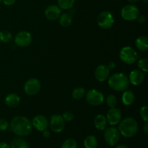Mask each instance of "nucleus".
Wrapping results in <instances>:
<instances>
[{
    "label": "nucleus",
    "instance_id": "obj_20",
    "mask_svg": "<svg viewBox=\"0 0 148 148\" xmlns=\"http://www.w3.org/2000/svg\"><path fill=\"white\" fill-rule=\"evenodd\" d=\"M135 45L139 50L146 51L148 49V39L146 36H142L137 38L135 40Z\"/></svg>",
    "mask_w": 148,
    "mask_h": 148
},
{
    "label": "nucleus",
    "instance_id": "obj_2",
    "mask_svg": "<svg viewBox=\"0 0 148 148\" xmlns=\"http://www.w3.org/2000/svg\"><path fill=\"white\" fill-rule=\"evenodd\" d=\"M119 132L126 138L132 137L138 131V124L132 117H127L120 122Z\"/></svg>",
    "mask_w": 148,
    "mask_h": 148
},
{
    "label": "nucleus",
    "instance_id": "obj_31",
    "mask_svg": "<svg viewBox=\"0 0 148 148\" xmlns=\"http://www.w3.org/2000/svg\"><path fill=\"white\" fill-rule=\"evenodd\" d=\"M62 117H63L64 120L66 121H71L73 120L74 119V114L70 111H66L62 114Z\"/></svg>",
    "mask_w": 148,
    "mask_h": 148
},
{
    "label": "nucleus",
    "instance_id": "obj_8",
    "mask_svg": "<svg viewBox=\"0 0 148 148\" xmlns=\"http://www.w3.org/2000/svg\"><path fill=\"white\" fill-rule=\"evenodd\" d=\"M86 101L90 105L98 106L103 102L104 95L98 90H90L86 94Z\"/></svg>",
    "mask_w": 148,
    "mask_h": 148
},
{
    "label": "nucleus",
    "instance_id": "obj_15",
    "mask_svg": "<svg viewBox=\"0 0 148 148\" xmlns=\"http://www.w3.org/2000/svg\"><path fill=\"white\" fill-rule=\"evenodd\" d=\"M62 14L61 8L57 5L52 4L49 6L45 10V15L49 20H56Z\"/></svg>",
    "mask_w": 148,
    "mask_h": 148
},
{
    "label": "nucleus",
    "instance_id": "obj_3",
    "mask_svg": "<svg viewBox=\"0 0 148 148\" xmlns=\"http://www.w3.org/2000/svg\"><path fill=\"white\" fill-rule=\"evenodd\" d=\"M130 85L129 78L123 73H115L108 79V85L116 91H124Z\"/></svg>",
    "mask_w": 148,
    "mask_h": 148
},
{
    "label": "nucleus",
    "instance_id": "obj_7",
    "mask_svg": "<svg viewBox=\"0 0 148 148\" xmlns=\"http://www.w3.org/2000/svg\"><path fill=\"white\" fill-rule=\"evenodd\" d=\"M104 139L108 145L114 146L119 143L120 139V133L115 127H108L105 129Z\"/></svg>",
    "mask_w": 148,
    "mask_h": 148
},
{
    "label": "nucleus",
    "instance_id": "obj_17",
    "mask_svg": "<svg viewBox=\"0 0 148 148\" xmlns=\"http://www.w3.org/2000/svg\"><path fill=\"white\" fill-rule=\"evenodd\" d=\"M6 105L10 108H14L17 106L20 102V98L18 95L15 93H10L7 95L4 100Z\"/></svg>",
    "mask_w": 148,
    "mask_h": 148
},
{
    "label": "nucleus",
    "instance_id": "obj_5",
    "mask_svg": "<svg viewBox=\"0 0 148 148\" xmlns=\"http://www.w3.org/2000/svg\"><path fill=\"white\" fill-rule=\"evenodd\" d=\"M97 22L98 25L102 28L109 29L114 24V16L110 12L103 11L98 14Z\"/></svg>",
    "mask_w": 148,
    "mask_h": 148
},
{
    "label": "nucleus",
    "instance_id": "obj_41",
    "mask_svg": "<svg viewBox=\"0 0 148 148\" xmlns=\"http://www.w3.org/2000/svg\"><path fill=\"white\" fill-rule=\"evenodd\" d=\"M144 2L147 4V0H144Z\"/></svg>",
    "mask_w": 148,
    "mask_h": 148
},
{
    "label": "nucleus",
    "instance_id": "obj_6",
    "mask_svg": "<svg viewBox=\"0 0 148 148\" xmlns=\"http://www.w3.org/2000/svg\"><path fill=\"white\" fill-rule=\"evenodd\" d=\"M139 14H140L139 9L132 4L126 5L121 9V17L127 21H132V20H137Z\"/></svg>",
    "mask_w": 148,
    "mask_h": 148
},
{
    "label": "nucleus",
    "instance_id": "obj_36",
    "mask_svg": "<svg viewBox=\"0 0 148 148\" xmlns=\"http://www.w3.org/2000/svg\"><path fill=\"white\" fill-rule=\"evenodd\" d=\"M0 148H10V146L7 143L1 142L0 143Z\"/></svg>",
    "mask_w": 148,
    "mask_h": 148
},
{
    "label": "nucleus",
    "instance_id": "obj_9",
    "mask_svg": "<svg viewBox=\"0 0 148 148\" xmlns=\"http://www.w3.org/2000/svg\"><path fill=\"white\" fill-rule=\"evenodd\" d=\"M49 124H50V127L52 131L55 133H60L64 129L65 123L63 117L60 114H53L51 116L50 120L49 121Z\"/></svg>",
    "mask_w": 148,
    "mask_h": 148
},
{
    "label": "nucleus",
    "instance_id": "obj_4",
    "mask_svg": "<svg viewBox=\"0 0 148 148\" xmlns=\"http://www.w3.org/2000/svg\"><path fill=\"white\" fill-rule=\"evenodd\" d=\"M120 59L127 64H132L138 59V53L130 46L123 47L120 51Z\"/></svg>",
    "mask_w": 148,
    "mask_h": 148
},
{
    "label": "nucleus",
    "instance_id": "obj_33",
    "mask_svg": "<svg viewBox=\"0 0 148 148\" xmlns=\"http://www.w3.org/2000/svg\"><path fill=\"white\" fill-rule=\"evenodd\" d=\"M3 3L7 6H12L15 3L16 0H1Z\"/></svg>",
    "mask_w": 148,
    "mask_h": 148
},
{
    "label": "nucleus",
    "instance_id": "obj_12",
    "mask_svg": "<svg viewBox=\"0 0 148 148\" xmlns=\"http://www.w3.org/2000/svg\"><path fill=\"white\" fill-rule=\"evenodd\" d=\"M32 125L38 131L43 132L47 130L49 127V120L44 116L37 115L33 119Z\"/></svg>",
    "mask_w": 148,
    "mask_h": 148
},
{
    "label": "nucleus",
    "instance_id": "obj_27",
    "mask_svg": "<svg viewBox=\"0 0 148 148\" xmlns=\"http://www.w3.org/2000/svg\"><path fill=\"white\" fill-rule=\"evenodd\" d=\"M61 148H77V143L75 139H67L62 143Z\"/></svg>",
    "mask_w": 148,
    "mask_h": 148
},
{
    "label": "nucleus",
    "instance_id": "obj_40",
    "mask_svg": "<svg viewBox=\"0 0 148 148\" xmlns=\"http://www.w3.org/2000/svg\"><path fill=\"white\" fill-rule=\"evenodd\" d=\"M127 1H130V2H131V3H135V2H137V1H138L139 0H127Z\"/></svg>",
    "mask_w": 148,
    "mask_h": 148
},
{
    "label": "nucleus",
    "instance_id": "obj_14",
    "mask_svg": "<svg viewBox=\"0 0 148 148\" xmlns=\"http://www.w3.org/2000/svg\"><path fill=\"white\" fill-rule=\"evenodd\" d=\"M110 69L108 66L104 64H101L97 66L95 70V77L99 82H105L109 77Z\"/></svg>",
    "mask_w": 148,
    "mask_h": 148
},
{
    "label": "nucleus",
    "instance_id": "obj_42",
    "mask_svg": "<svg viewBox=\"0 0 148 148\" xmlns=\"http://www.w3.org/2000/svg\"><path fill=\"white\" fill-rule=\"evenodd\" d=\"M1 0H0V3H1Z\"/></svg>",
    "mask_w": 148,
    "mask_h": 148
},
{
    "label": "nucleus",
    "instance_id": "obj_39",
    "mask_svg": "<svg viewBox=\"0 0 148 148\" xmlns=\"http://www.w3.org/2000/svg\"><path fill=\"white\" fill-rule=\"evenodd\" d=\"M116 148H129L127 147V145H118L117 147H116Z\"/></svg>",
    "mask_w": 148,
    "mask_h": 148
},
{
    "label": "nucleus",
    "instance_id": "obj_22",
    "mask_svg": "<svg viewBox=\"0 0 148 148\" xmlns=\"http://www.w3.org/2000/svg\"><path fill=\"white\" fill-rule=\"evenodd\" d=\"M85 148H97L98 147V140L93 135H89L84 140Z\"/></svg>",
    "mask_w": 148,
    "mask_h": 148
},
{
    "label": "nucleus",
    "instance_id": "obj_19",
    "mask_svg": "<svg viewBox=\"0 0 148 148\" xmlns=\"http://www.w3.org/2000/svg\"><path fill=\"white\" fill-rule=\"evenodd\" d=\"M135 100V95H134V92L132 90H124V93L122 95V98H121V101L124 105L125 106H130L134 102Z\"/></svg>",
    "mask_w": 148,
    "mask_h": 148
},
{
    "label": "nucleus",
    "instance_id": "obj_35",
    "mask_svg": "<svg viewBox=\"0 0 148 148\" xmlns=\"http://www.w3.org/2000/svg\"><path fill=\"white\" fill-rule=\"evenodd\" d=\"M108 67L109 69H113L116 67V64L114 62H110L108 64Z\"/></svg>",
    "mask_w": 148,
    "mask_h": 148
},
{
    "label": "nucleus",
    "instance_id": "obj_16",
    "mask_svg": "<svg viewBox=\"0 0 148 148\" xmlns=\"http://www.w3.org/2000/svg\"><path fill=\"white\" fill-rule=\"evenodd\" d=\"M145 75L143 71L139 70V69H134L130 72L129 81L134 86H138L140 84L143 83Z\"/></svg>",
    "mask_w": 148,
    "mask_h": 148
},
{
    "label": "nucleus",
    "instance_id": "obj_34",
    "mask_svg": "<svg viewBox=\"0 0 148 148\" xmlns=\"http://www.w3.org/2000/svg\"><path fill=\"white\" fill-rule=\"evenodd\" d=\"M137 20H138V22L140 23H141V24H143V23H145L146 21V17L145 15H139L138 17H137Z\"/></svg>",
    "mask_w": 148,
    "mask_h": 148
},
{
    "label": "nucleus",
    "instance_id": "obj_24",
    "mask_svg": "<svg viewBox=\"0 0 148 148\" xmlns=\"http://www.w3.org/2000/svg\"><path fill=\"white\" fill-rule=\"evenodd\" d=\"M75 0H58L59 7L62 10H70L73 7Z\"/></svg>",
    "mask_w": 148,
    "mask_h": 148
},
{
    "label": "nucleus",
    "instance_id": "obj_30",
    "mask_svg": "<svg viewBox=\"0 0 148 148\" xmlns=\"http://www.w3.org/2000/svg\"><path fill=\"white\" fill-rule=\"evenodd\" d=\"M140 117L143 119V121L145 123L148 122V107L147 106H144L140 109Z\"/></svg>",
    "mask_w": 148,
    "mask_h": 148
},
{
    "label": "nucleus",
    "instance_id": "obj_1",
    "mask_svg": "<svg viewBox=\"0 0 148 148\" xmlns=\"http://www.w3.org/2000/svg\"><path fill=\"white\" fill-rule=\"evenodd\" d=\"M10 129L14 134L20 137H25L30 134L33 129L32 122L25 116H15L10 123Z\"/></svg>",
    "mask_w": 148,
    "mask_h": 148
},
{
    "label": "nucleus",
    "instance_id": "obj_18",
    "mask_svg": "<svg viewBox=\"0 0 148 148\" xmlns=\"http://www.w3.org/2000/svg\"><path fill=\"white\" fill-rule=\"evenodd\" d=\"M94 125L95 127L99 131H103L106 128L107 120L105 116L102 114H98L94 119Z\"/></svg>",
    "mask_w": 148,
    "mask_h": 148
},
{
    "label": "nucleus",
    "instance_id": "obj_10",
    "mask_svg": "<svg viewBox=\"0 0 148 148\" xmlns=\"http://www.w3.org/2000/svg\"><path fill=\"white\" fill-rule=\"evenodd\" d=\"M40 90V82L36 78H30L24 85V91L27 95H35Z\"/></svg>",
    "mask_w": 148,
    "mask_h": 148
},
{
    "label": "nucleus",
    "instance_id": "obj_25",
    "mask_svg": "<svg viewBox=\"0 0 148 148\" xmlns=\"http://www.w3.org/2000/svg\"><path fill=\"white\" fill-rule=\"evenodd\" d=\"M12 35L8 30H4L0 31V40L3 43H10L12 41Z\"/></svg>",
    "mask_w": 148,
    "mask_h": 148
},
{
    "label": "nucleus",
    "instance_id": "obj_37",
    "mask_svg": "<svg viewBox=\"0 0 148 148\" xmlns=\"http://www.w3.org/2000/svg\"><path fill=\"white\" fill-rule=\"evenodd\" d=\"M43 135L44 137H46V138H48V137H50V132H49V131H48V130H44V131H43Z\"/></svg>",
    "mask_w": 148,
    "mask_h": 148
},
{
    "label": "nucleus",
    "instance_id": "obj_21",
    "mask_svg": "<svg viewBox=\"0 0 148 148\" xmlns=\"http://www.w3.org/2000/svg\"><path fill=\"white\" fill-rule=\"evenodd\" d=\"M59 19V24L62 27H67L69 26H70L72 23V20H73L72 14H69V13H63V14H61Z\"/></svg>",
    "mask_w": 148,
    "mask_h": 148
},
{
    "label": "nucleus",
    "instance_id": "obj_13",
    "mask_svg": "<svg viewBox=\"0 0 148 148\" xmlns=\"http://www.w3.org/2000/svg\"><path fill=\"white\" fill-rule=\"evenodd\" d=\"M107 123L111 126L118 124L121 120V113L120 110L116 108H112L108 111L106 115Z\"/></svg>",
    "mask_w": 148,
    "mask_h": 148
},
{
    "label": "nucleus",
    "instance_id": "obj_28",
    "mask_svg": "<svg viewBox=\"0 0 148 148\" xmlns=\"http://www.w3.org/2000/svg\"><path fill=\"white\" fill-rule=\"evenodd\" d=\"M106 104L109 108H116L117 103H118V100L114 95H109L106 98Z\"/></svg>",
    "mask_w": 148,
    "mask_h": 148
},
{
    "label": "nucleus",
    "instance_id": "obj_11",
    "mask_svg": "<svg viewBox=\"0 0 148 148\" xmlns=\"http://www.w3.org/2000/svg\"><path fill=\"white\" fill-rule=\"evenodd\" d=\"M33 38L31 34L27 31H20L15 36L14 43L20 47H27L31 43Z\"/></svg>",
    "mask_w": 148,
    "mask_h": 148
},
{
    "label": "nucleus",
    "instance_id": "obj_32",
    "mask_svg": "<svg viewBox=\"0 0 148 148\" xmlns=\"http://www.w3.org/2000/svg\"><path fill=\"white\" fill-rule=\"evenodd\" d=\"M9 123L4 119H0V130L1 131H5L8 129Z\"/></svg>",
    "mask_w": 148,
    "mask_h": 148
},
{
    "label": "nucleus",
    "instance_id": "obj_38",
    "mask_svg": "<svg viewBox=\"0 0 148 148\" xmlns=\"http://www.w3.org/2000/svg\"><path fill=\"white\" fill-rule=\"evenodd\" d=\"M144 132L145 134H147L148 133V124L147 123H145L144 126Z\"/></svg>",
    "mask_w": 148,
    "mask_h": 148
},
{
    "label": "nucleus",
    "instance_id": "obj_23",
    "mask_svg": "<svg viewBox=\"0 0 148 148\" xmlns=\"http://www.w3.org/2000/svg\"><path fill=\"white\" fill-rule=\"evenodd\" d=\"M10 148H29V146L25 140L22 138H17L12 142Z\"/></svg>",
    "mask_w": 148,
    "mask_h": 148
},
{
    "label": "nucleus",
    "instance_id": "obj_26",
    "mask_svg": "<svg viewBox=\"0 0 148 148\" xmlns=\"http://www.w3.org/2000/svg\"><path fill=\"white\" fill-rule=\"evenodd\" d=\"M85 95V88H76L73 91H72V98L75 100L82 99Z\"/></svg>",
    "mask_w": 148,
    "mask_h": 148
},
{
    "label": "nucleus",
    "instance_id": "obj_29",
    "mask_svg": "<svg viewBox=\"0 0 148 148\" xmlns=\"http://www.w3.org/2000/svg\"><path fill=\"white\" fill-rule=\"evenodd\" d=\"M138 67L140 70L144 72H147L148 71V60L147 59H141L138 62Z\"/></svg>",
    "mask_w": 148,
    "mask_h": 148
}]
</instances>
